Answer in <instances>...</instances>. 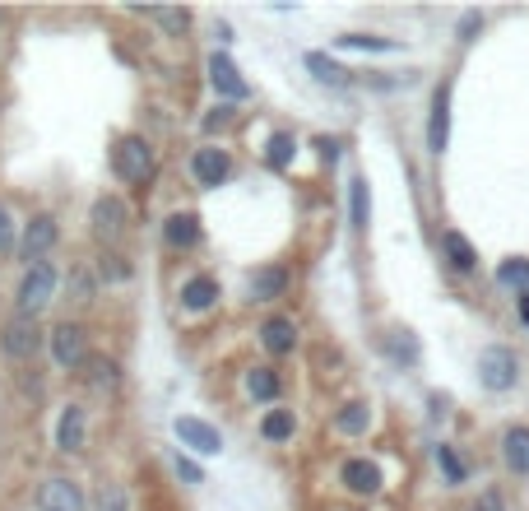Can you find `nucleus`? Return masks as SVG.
I'll return each instance as SVG.
<instances>
[{
	"mask_svg": "<svg viewBox=\"0 0 529 511\" xmlns=\"http://www.w3.org/2000/svg\"><path fill=\"white\" fill-rule=\"evenodd\" d=\"M52 293H56V270L47 265V260H33L28 265V274H24V284H19V317H37L47 302H52Z\"/></svg>",
	"mask_w": 529,
	"mask_h": 511,
	"instance_id": "1",
	"label": "nucleus"
},
{
	"mask_svg": "<svg viewBox=\"0 0 529 511\" xmlns=\"http://www.w3.org/2000/svg\"><path fill=\"white\" fill-rule=\"evenodd\" d=\"M515 377H520V359H515L506 344H487V349L478 353V381H483L487 390H511Z\"/></svg>",
	"mask_w": 529,
	"mask_h": 511,
	"instance_id": "2",
	"label": "nucleus"
},
{
	"mask_svg": "<svg viewBox=\"0 0 529 511\" xmlns=\"http://www.w3.org/2000/svg\"><path fill=\"white\" fill-rule=\"evenodd\" d=\"M112 163H116V177H121V182H144V177L153 172V149H149L140 135H126V140L116 144Z\"/></svg>",
	"mask_w": 529,
	"mask_h": 511,
	"instance_id": "3",
	"label": "nucleus"
},
{
	"mask_svg": "<svg viewBox=\"0 0 529 511\" xmlns=\"http://www.w3.org/2000/svg\"><path fill=\"white\" fill-rule=\"evenodd\" d=\"M52 359H56V368H65V372H74V368H84L89 363V339H84V326H56L52 330Z\"/></svg>",
	"mask_w": 529,
	"mask_h": 511,
	"instance_id": "4",
	"label": "nucleus"
},
{
	"mask_svg": "<svg viewBox=\"0 0 529 511\" xmlns=\"http://www.w3.org/2000/svg\"><path fill=\"white\" fill-rule=\"evenodd\" d=\"M446 144H451V84H436L432 112H427V149L446 153Z\"/></svg>",
	"mask_w": 529,
	"mask_h": 511,
	"instance_id": "5",
	"label": "nucleus"
},
{
	"mask_svg": "<svg viewBox=\"0 0 529 511\" xmlns=\"http://www.w3.org/2000/svg\"><path fill=\"white\" fill-rule=\"evenodd\" d=\"M37 344H43V330H37V317H15L5 330H0V349L10 359H33Z\"/></svg>",
	"mask_w": 529,
	"mask_h": 511,
	"instance_id": "6",
	"label": "nucleus"
},
{
	"mask_svg": "<svg viewBox=\"0 0 529 511\" xmlns=\"http://www.w3.org/2000/svg\"><path fill=\"white\" fill-rule=\"evenodd\" d=\"M177 427V437H181V447H191V451H200V456H219L223 451V432L219 427H210L205 418H177L172 423Z\"/></svg>",
	"mask_w": 529,
	"mask_h": 511,
	"instance_id": "7",
	"label": "nucleus"
},
{
	"mask_svg": "<svg viewBox=\"0 0 529 511\" xmlns=\"http://www.w3.org/2000/svg\"><path fill=\"white\" fill-rule=\"evenodd\" d=\"M210 84H214L223 98H237V103L251 93V84L241 80V70H237V65H232V56H223V52H214V56H210Z\"/></svg>",
	"mask_w": 529,
	"mask_h": 511,
	"instance_id": "8",
	"label": "nucleus"
},
{
	"mask_svg": "<svg viewBox=\"0 0 529 511\" xmlns=\"http://www.w3.org/2000/svg\"><path fill=\"white\" fill-rule=\"evenodd\" d=\"M191 172H195V182L200 186H219V182H228V172H232V159H228V149H195V159H191Z\"/></svg>",
	"mask_w": 529,
	"mask_h": 511,
	"instance_id": "9",
	"label": "nucleus"
},
{
	"mask_svg": "<svg viewBox=\"0 0 529 511\" xmlns=\"http://www.w3.org/2000/svg\"><path fill=\"white\" fill-rule=\"evenodd\" d=\"M56 238H61L56 219H52V214H37V219L24 228V256H28V260H43V251H52Z\"/></svg>",
	"mask_w": 529,
	"mask_h": 511,
	"instance_id": "10",
	"label": "nucleus"
},
{
	"mask_svg": "<svg viewBox=\"0 0 529 511\" xmlns=\"http://www.w3.org/2000/svg\"><path fill=\"white\" fill-rule=\"evenodd\" d=\"M37 502H43V511H84V493L74 479H47Z\"/></svg>",
	"mask_w": 529,
	"mask_h": 511,
	"instance_id": "11",
	"label": "nucleus"
},
{
	"mask_svg": "<svg viewBox=\"0 0 529 511\" xmlns=\"http://www.w3.org/2000/svg\"><path fill=\"white\" fill-rule=\"evenodd\" d=\"M93 232L107 242H116L121 232H126V205L116 201V195H103V201L93 205Z\"/></svg>",
	"mask_w": 529,
	"mask_h": 511,
	"instance_id": "12",
	"label": "nucleus"
},
{
	"mask_svg": "<svg viewBox=\"0 0 529 511\" xmlns=\"http://www.w3.org/2000/svg\"><path fill=\"white\" fill-rule=\"evenodd\" d=\"M219 302V284L210 280V274H195V280L181 284V307L186 311H210Z\"/></svg>",
	"mask_w": 529,
	"mask_h": 511,
	"instance_id": "13",
	"label": "nucleus"
},
{
	"mask_svg": "<svg viewBox=\"0 0 529 511\" xmlns=\"http://www.w3.org/2000/svg\"><path fill=\"white\" fill-rule=\"evenodd\" d=\"M260 344L274 353V359H279V353H293V344H298L293 321H289V317H269V321L260 326Z\"/></svg>",
	"mask_w": 529,
	"mask_h": 511,
	"instance_id": "14",
	"label": "nucleus"
},
{
	"mask_svg": "<svg viewBox=\"0 0 529 511\" xmlns=\"http://www.w3.org/2000/svg\"><path fill=\"white\" fill-rule=\"evenodd\" d=\"M283 289H289V270L265 265V270L251 274V298L256 302H274V298H283Z\"/></svg>",
	"mask_w": 529,
	"mask_h": 511,
	"instance_id": "15",
	"label": "nucleus"
},
{
	"mask_svg": "<svg viewBox=\"0 0 529 511\" xmlns=\"http://www.w3.org/2000/svg\"><path fill=\"white\" fill-rule=\"evenodd\" d=\"M441 247H446V260H451V270H460V274H474V270H478V251H474V242L460 238L456 228L441 238Z\"/></svg>",
	"mask_w": 529,
	"mask_h": 511,
	"instance_id": "16",
	"label": "nucleus"
},
{
	"mask_svg": "<svg viewBox=\"0 0 529 511\" xmlns=\"http://www.w3.org/2000/svg\"><path fill=\"white\" fill-rule=\"evenodd\" d=\"M502 456L515 475H529V427H506L502 432Z\"/></svg>",
	"mask_w": 529,
	"mask_h": 511,
	"instance_id": "17",
	"label": "nucleus"
},
{
	"mask_svg": "<svg viewBox=\"0 0 529 511\" xmlns=\"http://www.w3.org/2000/svg\"><path fill=\"white\" fill-rule=\"evenodd\" d=\"M56 447L61 451H79V447H84V409H79V405H70L61 414V423H56Z\"/></svg>",
	"mask_w": 529,
	"mask_h": 511,
	"instance_id": "18",
	"label": "nucleus"
},
{
	"mask_svg": "<svg viewBox=\"0 0 529 511\" xmlns=\"http://www.w3.org/2000/svg\"><path fill=\"white\" fill-rule=\"evenodd\" d=\"M344 484H348L353 493L367 497V493L381 488V469H377L372 460H348V465H344Z\"/></svg>",
	"mask_w": 529,
	"mask_h": 511,
	"instance_id": "19",
	"label": "nucleus"
},
{
	"mask_svg": "<svg viewBox=\"0 0 529 511\" xmlns=\"http://www.w3.org/2000/svg\"><path fill=\"white\" fill-rule=\"evenodd\" d=\"M162 238H168V247H195L200 242V219L195 214H172L168 223H162Z\"/></svg>",
	"mask_w": 529,
	"mask_h": 511,
	"instance_id": "20",
	"label": "nucleus"
},
{
	"mask_svg": "<svg viewBox=\"0 0 529 511\" xmlns=\"http://www.w3.org/2000/svg\"><path fill=\"white\" fill-rule=\"evenodd\" d=\"M348 214H353V228L358 232L372 223V191H367V182H362V177L348 182Z\"/></svg>",
	"mask_w": 529,
	"mask_h": 511,
	"instance_id": "21",
	"label": "nucleus"
},
{
	"mask_svg": "<svg viewBox=\"0 0 529 511\" xmlns=\"http://www.w3.org/2000/svg\"><path fill=\"white\" fill-rule=\"evenodd\" d=\"M307 70L316 74L320 84H330V89H344V84H348V70H344V65H335L325 52H307Z\"/></svg>",
	"mask_w": 529,
	"mask_h": 511,
	"instance_id": "22",
	"label": "nucleus"
},
{
	"mask_svg": "<svg viewBox=\"0 0 529 511\" xmlns=\"http://www.w3.org/2000/svg\"><path fill=\"white\" fill-rule=\"evenodd\" d=\"M293 427H298L293 409H269L265 423H260V432H265L269 442H289V437H293Z\"/></svg>",
	"mask_w": 529,
	"mask_h": 511,
	"instance_id": "23",
	"label": "nucleus"
},
{
	"mask_svg": "<svg viewBox=\"0 0 529 511\" xmlns=\"http://www.w3.org/2000/svg\"><path fill=\"white\" fill-rule=\"evenodd\" d=\"M339 47H348V52H395L399 43H390V37H372V33H344V37H335Z\"/></svg>",
	"mask_w": 529,
	"mask_h": 511,
	"instance_id": "24",
	"label": "nucleus"
},
{
	"mask_svg": "<svg viewBox=\"0 0 529 511\" xmlns=\"http://www.w3.org/2000/svg\"><path fill=\"white\" fill-rule=\"evenodd\" d=\"M247 390H251L256 400H274L279 396V372L274 368H251L247 372Z\"/></svg>",
	"mask_w": 529,
	"mask_h": 511,
	"instance_id": "25",
	"label": "nucleus"
},
{
	"mask_svg": "<svg viewBox=\"0 0 529 511\" xmlns=\"http://www.w3.org/2000/svg\"><path fill=\"white\" fill-rule=\"evenodd\" d=\"M293 153H298V140H293L289 131H279V135H269V149H265V159H269V168H289V163H293Z\"/></svg>",
	"mask_w": 529,
	"mask_h": 511,
	"instance_id": "26",
	"label": "nucleus"
},
{
	"mask_svg": "<svg viewBox=\"0 0 529 511\" xmlns=\"http://www.w3.org/2000/svg\"><path fill=\"white\" fill-rule=\"evenodd\" d=\"M497 284H506V289H520V293H524V289H529V260H520V256H515V260H506V265L497 270Z\"/></svg>",
	"mask_w": 529,
	"mask_h": 511,
	"instance_id": "27",
	"label": "nucleus"
},
{
	"mask_svg": "<svg viewBox=\"0 0 529 511\" xmlns=\"http://www.w3.org/2000/svg\"><path fill=\"white\" fill-rule=\"evenodd\" d=\"M436 460H441V475H446V484H465V460L456 456V447H436Z\"/></svg>",
	"mask_w": 529,
	"mask_h": 511,
	"instance_id": "28",
	"label": "nucleus"
},
{
	"mask_svg": "<svg viewBox=\"0 0 529 511\" xmlns=\"http://www.w3.org/2000/svg\"><path fill=\"white\" fill-rule=\"evenodd\" d=\"M93 511H126V488L121 484H103L93 497Z\"/></svg>",
	"mask_w": 529,
	"mask_h": 511,
	"instance_id": "29",
	"label": "nucleus"
},
{
	"mask_svg": "<svg viewBox=\"0 0 529 511\" xmlns=\"http://www.w3.org/2000/svg\"><path fill=\"white\" fill-rule=\"evenodd\" d=\"M89 368H93V377H89V381H93L98 390H116V381H121V372H116V363H112V359H93Z\"/></svg>",
	"mask_w": 529,
	"mask_h": 511,
	"instance_id": "30",
	"label": "nucleus"
},
{
	"mask_svg": "<svg viewBox=\"0 0 529 511\" xmlns=\"http://www.w3.org/2000/svg\"><path fill=\"white\" fill-rule=\"evenodd\" d=\"M335 427L348 432V437H353V432H362V427H367V405H348V409L335 418Z\"/></svg>",
	"mask_w": 529,
	"mask_h": 511,
	"instance_id": "31",
	"label": "nucleus"
},
{
	"mask_svg": "<svg viewBox=\"0 0 529 511\" xmlns=\"http://www.w3.org/2000/svg\"><path fill=\"white\" fill-rule=\"evenodd\" d=\"M153 24H162L168 33H186V24H191V15L186 10H144Z\"/></svg>",
	"mask_w": 529,
	"mask_h": 511,
	"instance_id": "32",
	"label": "nucleus"
},
{
	"mask_svg": "<svg viewBox=\"0 0 529 511\" xmlns=\"http://www.w3.org/2000/svg\"><path fill=\"white\" fill-rule=\"evenodd\" d=\"M103 280H112V284H121V280H131V265L121 260V256H103Z\"/></svg>",
	"mask_w": 529,
	"mask_h": 511,
	"instance_id": "33",
	"label": "nucleus"
},
{
	"mask_svg": "<svg viewBox=\"0 0 529 511\" xmlns=\"http://www.w3.org/2000/svg\"><path fill=\"white\" fill-rule=\"evenodd\" d=\"M390 353H395V359H404V363H414V339L404 335V330H395L390 335Z\"/></svg>",
	"mask_w": 529,
	"mask_h": 511,
	"instance_id": "34",
	"label": "nucleus"
},
{
	"mask_svg": "<svg viewBox=\"0 0 529 511\" xmlns=\"http://www.w3.org/2000/svg\"><path fill=\"white\" fill-rule=\"evenodd\" d=\"M15 247V223H10V210L0 205V256H5Z\"/></svg>",
	"mask_w": 529,
	"mask_h": 511,
	"instance_id": "35",
	"label": "nucleus"
},
{
	"mask_svg": "<svg viewBox=\"0 0 529 511\" xmlns=\"http://www.w3.org/2000/svg\"><path fill=\"white\" fill-rule=\"evenodd\" d=\"M177 475H181L186 484H205V475H200V465H195V460H186V456H177Z\"/></svg>",
	"mask_w": 529,
	"mask_h": 511,
	"instance_id": "36",
	"label": "nucleus"
},
{
	"mask_svg": "<svg viewBox=\"0 0 529 511\" xmlns=\"http://www.w3.org/2000/svg\"><path fill=\"white\" fill-rule=\"evenodd\" d=\"M232 122V107H214L210 116H205V131H219V126H228Z\"/></svg>",
	"mask_w": 529,
	"mask_h": 511,
	"instance_id": "37",
	"label": "nucleus"
},
{
	"mask_svg": "<svg viewBox=\"0 0 529 511\" xmlns=\"http://www.w3.org/2000/svg\"><path fill=\"white\" fill-rule=\"evenodd\" d=\"M478 511H502V502H497L493 493H483V502H478Z\"/></svg>",
	"mask_w": 529,
	"mask_h": 511,
	"instance_id": "38",
	"label": "nucleus"
},
{
	"mask_svg": "<svg viewBox=\"0 0 529 511\" xmlns=\"http://www.w3.org/2000/svg\"><path fill=\"white\" fill-rule=\"evenodd\" d=\"M520 321H524V326H529V289H524V293H520Z\"/></svg>",
	"mask_w": 529,
	"mask_h": 511,
	"instance_id": "39",
	"label": "nucleus"
}]
</instances>
